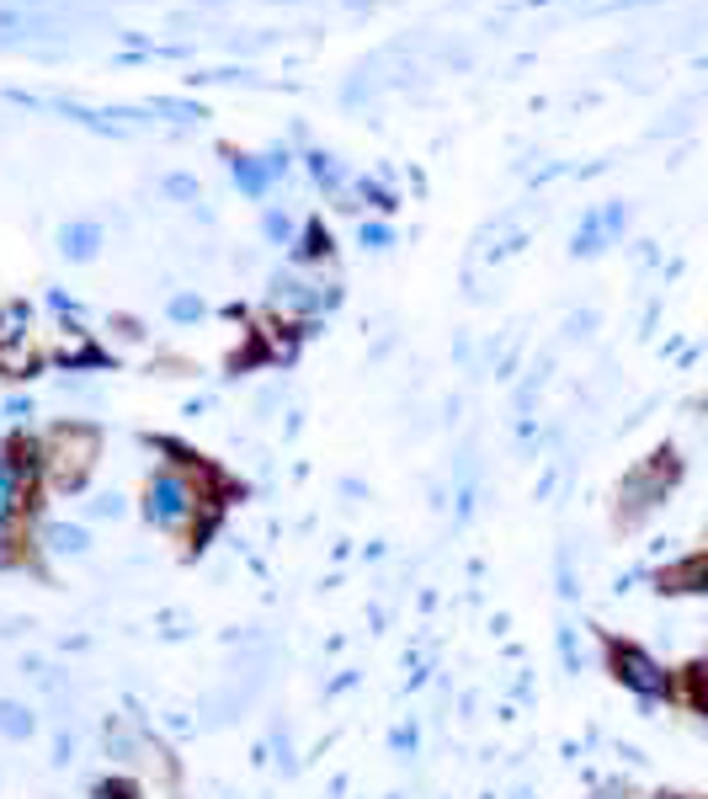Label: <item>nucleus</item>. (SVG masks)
I'll return each mask as SVG.
<instances>
[{
	"instance_id": "nucleus-1",
	"label": "nucleus",
	"mask_w": 708,
	"mask_h": 799,
	"mask_svg": "<svg viewBox=\"0 0 708 799\" xmlns=\"http://www.w3.org/2000/svg\"><path fill=\"white\" fill-rule=\"evenodd\" d=\"M160 454H165V464L150 469L144 501H139V507H144V518H150L154 533L176 539L186 550H203V544L218 533V518H224L235 486L218 475L214 464H203L197 454H186L176 443H160Z\"/></svg>"
},
{
	"instance_id": "nucleus-2",
	"label": "nucleus",
	"mask_w": 708,
	"mask_h": 799,
	"mask_svg": "<svg viewBox=\"0 0 708 799\" xmlns=\"http://www.w3.org/2000/svg\"><path fill=\"white\" fill-rule=\"evenodd\" d=\"M43 443V486L60 496H81L92 486L96 459H101V432L92 422H54L49 432H37Z\"/></svg>"
},
{
	"instance_id": "nucleus-3",
	"label": "nucleus",
	"mask_w": 708,
	"mask_h": 799,
	"mask_svg": "<svg viewBox=\"0 0 708 799\" xmlns=\"http://www.w3.org/2000/svg\"><path fill=\"white\" fill-rule=\"evenodd\" d=\"M682 480V454L677 448H655L645 464H634L618 486V528H640L650 512L666 507V496Z\"/></svg>"
},
{
	"instance_id": "nucleus-4",
	"label": "nucleus",
	"mask_w": 708,
	"mask_h": 799,
	"mask_svg": "<svg viewBox=\"0 0 708 799\" xmlns=\"http://www.w3.org/2000/svg\"><path fill=\"white\" fill-rule=\"evenodd\" d=\"M608 667H613V677L640 699V704H666V699H677V677L666 672L650 650L629 646V640H608Z\"/></svg>"
},
{
	"instance_id": "nucleus-5",
	"label": "nucleus",
	"mask_w": 708,
	"mask_h": 799,
	"mask_svg": "<svg viewBox=\"0 0 708 799\" xmlns=\"http://www.w3.org/2000/svg\"><path fill=\"white\" fill-rule=\"evenodd\" d=\"M101 746H107V757H112V768L118 773H144V763L154 757V741L133 725V720H124V714H112L107 720V731H101Z\"/></svg>"
},
{
	"instance_id": "nucleus-6",
	"label": "nucleus",
	"mask_w": 708,
	"mask_h": 799,
	"mask_svg": "<svg viewBox=\"0 0 708 799\" xmlns=\"http://www.w3.org/2000/svg\"><path fill=\"white\" fill-rule=\"evenodd\" d=\"M86 550H92L86 523H64V518H54V523L37 528V554H43V560H81Z\"/></svg>"
},
{
	"instance_id": "nucleus-7",
	"label": "nucleus",
	"mask_w": 708,
	"mask_h": 799,
	"mask_svg": "<svg viewBox=\"0 0 708 799\" xmlns=\"http://www.w3.org/2000/svg\"><path fill=\"white\" fill-rule=\"evenodd\" d=\"M11 565H43L32 518H0V571H11Z\"/></svg>"
},
{
	"instance_id": "nucleus-8",
	"label": "nucleus",
	"mask_w": 708,
	"mask_h": 799,
	"mask_svg": "<svg viewBox=\"0 0 708 799\" xmlns=\"http://www.w3.org/2000/svg\"><path fill=\"white\" fill-rule=\"evenodd\" d=\"M623 203H613V209H602V214H586L581 219V230H576V256H591V251H602L608 241H618L623 235Z\"/></svg>"
},
{
	"instance_id": "nucleus-9",
	"label": "nucleus",
	"mask_w": 708,
	"mask_h": 799,
	"mask_svg": "<svg viewBox=\"0 0 708 799\" xmlns=\"http://www.w3.org/2000/svg\"><path fill=\"white\" fill-rule=\"evenodd\" d=\"M282 171H288V155L282 150L261 155V160H235V187H240L246 198H267L272 177H282Z\"/></svg>"
},
{
	"instance_id": "nucleus-10",
	"label": "nucleus",
	"mask_w": 708,
	"mask_h": 799,
	"mask_svg": "<svg viewBox=\"0 0 708 799\" xmlns=\"http://www.w3.org/2000/svg\"><path fill=\"white\" fill-rule=\"evenodd\" d=\"M96 251H101V230H96L92 219H69L60 230V256L64 262H92Z\"/></svg>"
},
{
	"instance_id": "nucleus-11",
	"label": "nucleus",
	"mask_w": 708,
	"mask_h": 799,
	"mask_svg": "<svg viewBox=\"0 0 708 799\" xmlns=\"http://www.w3.org/2000/svg\"><path fill=\"white\" fill-rule=\"evenodd\" d=\"M32 736H37V709L22 704V699H0V741L28 746Z\"/></svg>"
},
{
	"instance_id": "nucleus-12",
	"label": "nucleus",
	"mask_w": 708,
	"mask_h": 799,
	"mask_svg": "<svg viewBox=\"0 0 708 799\" xmlns=\"http://www.w3.org/2000/svg\"><path fill=\"white\" fill-rule=\"evenodd\" d=\"M661 582V592H708V560H682V565H672V571H661L655 576Z\"/></svg>"
},
{
	"instance_id": "nucleus-13",
	"label": "nucleus",
	"mask_w": 708,
	"mask_h": 799,
	"mask_svg": "<svg viewBox=\"0 0 708 799\" xmlns=\"http://www.w3.org/2000/svg\"><path fill=\"white\" fill-rule=\"evenodd\" d=\"M677 693H682V699H687V704H693V709H698V714L708 720V656L698 661V667H687V672H682Z\"/></svg>"
},
{
	"instance_id": "nucleus-14",
	"label": "nucleus",
	"mask_w": 708,
	"mask_h": 799,
	"mask_svg": "<svg viewBox=\"0 0 708 799\" xmlns=\"http://www.w3.org/2000/svg\"><path fill=\"white\" fill-rule=\"evenodd\" d=\"M474 501H480V464H474V454H463V464H459V518L463 523L474 518Z\"/></svg>"
},
{
	"instance_id": "nucleus-15",
	"label": "nucleus",
	"mask_w": 708,
	"mask_h": 799,
	"mask_svg": "<svg viewBox=\"0 0 708 799\" xmlns=\"http://www.w3.org/2000/svg\"><path fill=\"white\" fill-rule=\"evenodd\" d=\"M555 650H559V667L576 677L586 667V656H581V635H576V624H559L555 629Z\"/></svg>"
},
{
	"instance_id": "nucleus-16",
	"label": "nucleus",
	"mask_w": 708,
	"mask_h": 799,
	"mask_svg": "<svg viewBox=\"0 0 708 799\" xmlns=\"http://www.w3.org/2000/svg\"><path fill=\"white\" fill-rule=\"evenodd\" d=\"M555 592L565 597V603H576V597H581V582H576V554H570V550L555 554Z\"/></svg>"
},
{
	"instance_id": "nucleus-17",
	"label": "nucleus",
	"mask_w": 708,
	"mask_h": 799,
	"mask_svg": "<svg viewBox=\"0 0 708 799\" xmlns=\"http://www.w3.org/2000/svg\"><path fill=\"white\" fill-rule=\"evenodd\" d=\"M331 256V235H325V224L314 219L304 224V241H299V262H325Z\"/></svg>"
},
{
	"instance_id": "nucleus-18",
	"label": "nucleus",
	"mask_w": 708,
	"mask_h": 799,
	"mask_svg": "<svg viewBox=\"0 0 708 799\" xmlns=\"http://www.w3.org/2000/svg\"><path fill=\"white\" fill-rule=\"evenodd\" d=\"M96 799H144V784H139L133 773H118V778L96 784Z\"/></svg>"
},
{
	"instance_id": "nucleus-19",
	"label": "nucleus",
	"mask_w": 708,
	"mask_h": 799,
	"mask_svg": "<svg viewBox=\"0 0 708 799\" xmlns=\"http://www.w3.org/2000/svg\"><path fill=\"white\" fill-rule=\"evenodd\" d=\"M124 512H128V501L118 491H101L86 501V518H96V523H112V518H124Z\"/></svg>"
},
{
	"instance_id": "nucleus-20",
	"label": "nucleus",
	"mask_w": 708,
	"mask_h": 799,
	"mask_svg": "<svg viewBox=\"0 0 708 799\" xmlns=\"http://www.w3.org/2000/svg\"><path fill=\"white\" fill-rule=\"evenodd\" d=\"M389 746H395L400 757H416V752H421V725H416V720H400V725L389 731Z\"/></svg>"
},
{
	"instance_id": "nucleus-21",
	"label": "nucleus",
	"mask_w": 708,
	"mask_h": 799,
	"mask_svg": "<svg viewBox=\"0 0 708 799\" xmlns=\"http://www.w3.org/2000/svg\"><path fill=\"white\" fill-rule=\"evenodd\" d=\"M203 299H197V294H176V299H171V320H182V326H192V320H203Z\"/></svg>"
},
{
	"instance_id": "nucleus-22",
	"label": "nucleus",
	"mask_w": 708,
	"mask_h": 799,
	"mask_svg": "<svg viewBox=\"0 0 708 799\" xmlns=\"http://www.w3.org/2000/svg\"><path fill=\"white\" fill-rule=\"evenodd\" d=\"M309 171H314V182L325 187V192H336L341 166H331V155H309Z\"/></svg>"
},
{
	"instance_id": "nucleus-23",
	"label": "nucleus",
	"mask_w": 708,
	"mask_h": 799,
	"mask_svg": "<svg viewBox=\"0 0 708 799\" xmlns=\"http://www.w3.org/2000/svg\"><path fill=\"white\" fill-rule=\"evenodd\" d=\"M357 241H363L368 251H389V246H395V230H389V224H363V230H357Z\"/></svg>"
},
{
	"instance_id": "nucleus-24",
	"label": "nucleus",
	"mask_w": 708,
	"mask_h": 799,
	"mask_svg": "<svg viewBox=\"0 0 708 799\" xmlns=\"http://www.w3.org/2000/svg\"><path fill=\"white\" fill-rule=\"evenodd\" d=\"M75 763V731L64 725L60 736H54V768H69Z\"/></svg>"
},
{
	"instance_id": "nucleus-25",
	"label": "nucleus",
	"mask_w": 708,
	"mask_h": 799,
	"mask_svg": "<svg viewBox=\"0 0 708 799\" xmlns=\"http://www.w3.org/2000/svg\"><path fill=\"white\" fill-rule=\"evenodd\" d=\"M272 752H278V768L293 773V746H288V725H272Z\"/></svg>"
},
{
	"instance_id": "nucleus-26",
	"label": "nucleus",
	"mask_w": 708,
	"mask_h": 799,
	"mask_svg": "<svg viewBox=\"0 0 708 799\" xmlns=\"http://www.w3.org/2000/svg\"><path fill=\"white\" fill-rule=\"evenodd\" d=\"M267 241H293V224H288V214H267Z\"/></svg>"
},
{
	"instance_id": "nucleus-27",
	"label": "nucleus",
	"mask_w": 708,
	"mask_h": 799,
	"mask_svg": "<svg viewBox=\"0 0 708 799\" xmlns=\"http://www.w3.org/2000/svg\"><path fill=\"white\" fill-rule=\"evenodd\" d=\"M165 192H171V198H182V203H192V198H197V182H192V177H171V182H165Z\"/></svg>"
},
{
	"instance_id": "nucleus-28",
	"label": "nucleus",
	"mask_w": 708,
	"mask_h": 799,
	"mask_svg": "<svg viewBox=\"0 0 708 799\" xmlns=\"http://www.w3.org/2000/svg\"><path fill=\"white\" fill-rule=\"evenodd\" d=\"M591 799H629V789H623V784H602Z\"/></svg>"
},
{
	"instance_id": "nucleus-29",
	"label": "nucleus",
	"mask_w": 708,
	"mask_h": 799,
	"mask_svg": "<svg viewBox=\"0 0 708 799\" xmlns=\"http://www.w3.org/2000/svg\"><path fill=\"white\" fill-rule=\"evenodd\" d=\"M512 799H533V795H527V789H517V795H512Z\"/></svg>"
}]
</instances>
